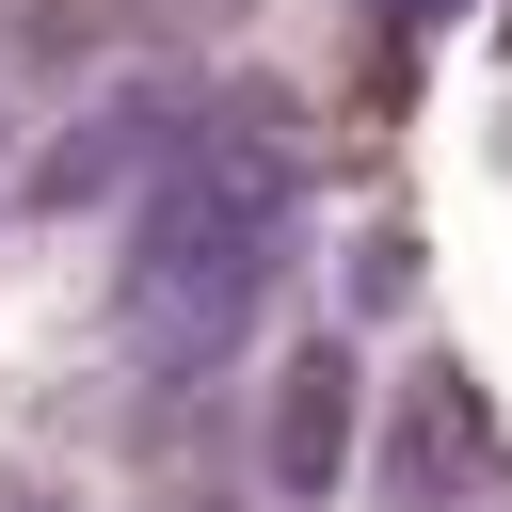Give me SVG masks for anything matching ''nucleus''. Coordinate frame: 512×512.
<instances>
[{"mask_svg": "<svg viewBox=\"0 0 512 512\" xmlns=\"http://www.w3.org/2000/svg\"><path fill=\"white\" fill-rule=\"evenodd\" d=\"M272 208H288V160H240V144L176 160V176H160V208H144L128 304H144L160 336H224V320L256 304V272H272Z\"/></svg>", "mask_w": 512, "mask_h": 512, "instance_id": "nucleus-1", "label": "nucleus"}, {"mask_svg": "<svg viewBox=\"0 0 512 512\" xmlns=\"http://www.w3.org/2000/svg\"><path fill=\"white\" fill-rule=\"evenodd\" d=\"M336 448H352V384H336V368H288V400H272V480H288V496H336Z\"/></svg>", "mask_w": 512, "mask_h": 512, "instance_id": "nucleus-2", "label": "nucleus"}, {"mask_svg": "<svg viewBox=\"0 0 512 512\" xmlns=\"http://www.w3.org/2000/svg\"><path fill=\"white\" fill-rule=\"evenodd\" d=\"M0 512H48V496H0Z\"/></svg>", "mask_w": 512, "mask_h": 512, "instance_id": "nucleus-3", "label": "nucleus"}]
</instances>
